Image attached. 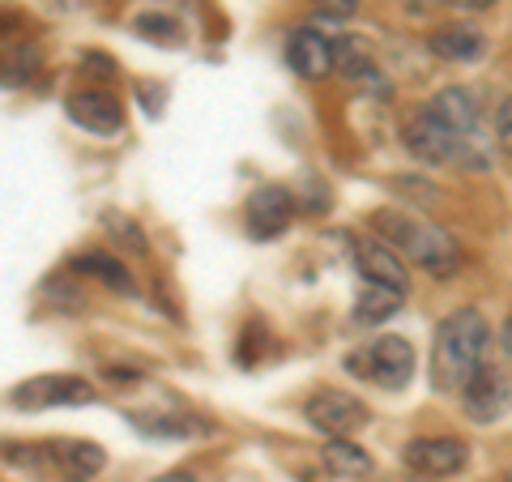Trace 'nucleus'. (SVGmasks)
<instances>
[{"label":"nucleus","instance_id":"obj_8","mask_svg":"<svg viewBox=\"0 0 512 482\" xmlns=\"http://www.w3.org/2000/svg\"><path fill=\"white\" fill-rule=\"evenodd\" d=\"M291 214H295L291 192L278 188V184H265V188H256L252 201H248V231L256 239H278L286 227H291Z\"/></svg>","mask_w":512,"mask_h":482},{"label":"nucleus","instance_id":"obj_6","mask_svg":"<svg viewBox=\"0 0 512 482\" xmlns=\"http://www.w3.org/2000/svg\"><path fill=\"white\" fill-rule=\"evenodd\" d=\"M402 141H406V150L419 158V163H448V158L457 154V141L461 137H453L448 128L436 120V111L431 107H419L414 116L402 124Z\"/></svg>","mask_w":512,"mask_h":482},{"label":"nucleus","instance_id":"obj_14","mask_svg":"<svg viewBox=\"0 0 512 482\" xmlns=\"http://www.w3.org/2000/svg\"><path fill=\"white\" fill-rule=\"evenodd\" d=\"M427 47H431V52H436L440 60L470 64V60L483 56L487 39H483V30H478V26H440L436 35H427Z\"/></svg>","mask_w":512,"mask_h":482},{"label":"nucleus","instance_id":"obj_15","mask_svg":"<svg viewBox=\"0 0 512 482\" xmlns=\"http://www.w3.org/2000/svg\"><path fill=\"white\" fill-rule=\"evenodd\" d=\"M431 111H436V120L448 128L453 137H470L474 133V124H478V107H474V94L470 90H461V86H448L440 90L436 99L427 103Z\"/></svg>","mask_w":512,"mask_h":482},{"label":"nucleus","instance_id":"obj_5","mask_svg":"<svg viewBox=\"0 0 512 482\" xmlns=\"http://www.w3.org/2000/svg\"><path fill=\"white\" fill-rule=\"evenodd\" d=\"M308 423L316 427V431H325V436H350V431H359L363 423H367V406L359 397H350V393H342V389H325V393H316L312 401H308Z\"/></svg>","mask_w":512,"mask_h":482},{"label":"nucleus","instance_id":"obj_19","mask_svg":"<svg viewBox=\"0 0 512 482\" xmlns=\"http://www.w3.org/2000/svg\"><path fill=\"white\" fill-rule=\"evenodd\" d=\"M103 227L116 235V239L124 235V239H128V252H146V235H141V227H137L133 218H124V214H116V210H107V214H103Z\"/></svg>","mask_w":512,"mask_h":482},{"label":"nucleus","instance_id":"obj_18","mask_svg":"<svg viewBox=\"0 0 512 482\" xmlns=\"http://www.w3.org/2000/svg\"><path fill=\"white\" fill-rule=\"evenodd\" d=\"M325 470L338 474V478H363V474H372V457H367L359 444L338 436V440L325 444Z\"/></svg>","mask_w":512,"mask_h":482},{"label":"nucleus","instance_id":"obj_21","mask_svg":"<svg viewBox=\"0 0 512 482\" xmlns=\"http://www.w3.org/2000/svg\"><path fill=\"white\" fill-rule=\"evenodd\" d=\"M137 30H141V35H167V43L180 39V26L167 22L163 13H141V18H137Z\"/></svg>","mask_w":512,"mask_h":482},{"label":"nucleus","instance_id":"obj_13","mask_svg":"<svg viewBox=\"0 0 512 482\" xmlns=\"http://www.w3.org/2000/svg\"><path fill=\"white\" fill-rule=\"evenodd\" d=\"M107 465V453L90 440H73V444H56L52 448V474L60 482H86Z\"/></svg>","mask_w":512,"mask_h":482},{"label":"nucleus","instance_id":"obj_20","mask_svg":"<svg viewBox=\"0 0 512 482\" xmlns=\"http://www.w3.org/2000/svg\"><path fill=\"white\" fill-rule=\"evenodd\" d=\"M495 141H500L504 154H512V94L500 99V107H495Z\"/></svg>","mask_w":512,"mask_h":482},{"label":"nucleus","instance_id":"obj_25","mask_svg":"<svg viewBox=\"0 0 512 482\" xmlns=\"http://www.w3.org/2000/svg\"><path fill=\"white\" fill-rule=\"evenodd\" d=\"M500 342H504V350L512 355V316H508V325H504V333H500Z\"/></svg>","mask_w":512,"mask_h":482},{"label":"nucleus","instance_id":"obj_2","mask_svg":"<svg viewBox=\"0 0 512 482\" xmlns=\"http://www.w3.org/2000/svg\"><path fill=\"white\" fill-rule=\"evenodd\" d=\"M372 227L384 235V244H393V252L410 256L414 265H423L427 273H436V278H448L461 261L457 239L444 227H436V222H427V218H414V214H402V210H376Z\"/></svg>","mask_w":512,"mask_h":482},{"label":"nucleus","instance_id":"obj_22","mask_svg":"<svg viewBox=\"0 0 512 482\" xmlns=\"http://www.w3.org/2000/svg\"><path fill=\"white\" fill-rule=\"evenodd\" d=\"M414 9H466V13H478V9H491L495 0H410Z\"/></svg>","mask_w":512,"mask_h":482},{"label":"nucleus","instance_id":"obj_10","mask_svg":"<svg viewBox=\"0 0 512 482\" xmlns=\"http://www.w3.org/2000/svg\"><path fill=\"white\" fill-rule=\"evenodd\" d=\"M286 60H291V69L299 77H308V82H320V77L333 73V64H338V52H333V39H325L320 30L303 26L291 35L286 43Z\"/></svg>","mask_w":512,"mask_h":482},{"label":"nucleus","instance_id":"obj_9","mask_svg":"<svg viewBox=\"0 0 512 482\" xmlns=\"http://www.w3.org/2000/svg\"><path fill=\"white\" fill-rule=\"evenodd\" d=\"M406 465L414 474H423V478H448V474H457L461 465H466V444L461 440H410L406 444Z\"/></svg>","mask_w":512,"mask_h":482},{"label":"nucleus","instance_id":"obj_4","mask_svg":"<svg viewBox=\"0 0 512 482\" xmlns=\"http://www.w3.org/2000/svg\"><path fill=\"white\" fill-rule=\"evenodd\" d=\"M9 401L18 410H47V406H86L94 401V389L77 376H39L26 380L22 389H13Z\"/></svg>","mask_w":512,"mask_h":482},{"label":"nucleus","instance_id":"obj_26","mask_svg":"<svg viewBox=\"0 0 512 482\" xmlns=\"http://www.w3.org/2000/svg\"><path fill=\"white\" fill-rule=\"evenodd\" d=\"M504 482H512V465H508V474H504Z\"/></svg>","mask_w":512,"mask_h":482},{"label":"nucleus","instance_id":"obj_12","mask_svg":"<svg viewBox=\"0 0 512 482\" xmlns=\"http://www.w3.org/2000/svg\"><path fill=\"white\" fill-rule=\"evenodd\" d=\"M355 261H359V269H363V278H367V282L393 286V291H406V286H410L406 261H402V256H397L389 244H380V239H367V244H359Z\"/></svg>","mask_w":512,"mask_h":482},{"label":"nucleus","instance_id":"obj_24","mask_svg":"<svg viewBox=\"0 0 512 482\" xmlns=\"http://www.w3.org/2000/svg\"><path fill=\"white\" fill-rule=\"evenodd\" d=\"M154 482H197L192 474H184V470H171V474H163V478H154Z\"/></svg>","mask_w":512,"mask_h":482},{"label":"nucleus","instance_id":"obj_7","mask_svg":"<svg viewBox=\"0 0 512 482\" xmlns=\"http://www.w3.org/2000/svg\"><path fill=\"white\" fill-rule=\"evenodd\" d=\"M461 401H466V414L474 423H495L512 410V380L495 367H478V376L461 389Z\"/></svg>","mask_w":512,"mask_h":482},{"label":"nucleus","instance_id":"obj_23","mask_svg":"<svg viewBox=\"0 0 512 482\" xmlns=\"http://www.w3.org/2000/svg\"><path fill=\"white\" fill-rule=\"evenodd\" d=\"M316 5L325 9V13H333V18H350V13H355V5H359V0H316Z\"/></svg>","mask_w":512,"mask_h":482},{"label":"nucleus","instance_id":"obj_11","mask_svg":"<svg viewBox=\"0 0 512 482\" xmlns=\"http://www.w3.org/2000/svg\"><path fill=\"white\" fill-rule=\"evenodd\" d=\"M69 116H73V124H82L86 133H103V137H111V133H120V128H124V107L111 99V94H103V90L73 94V99H69Z\"/></svg>","mask_w":512,"mask_h":482},{"label":"nucleus","instance_id":"obj_16","mask_svg":"<svg viewBox=\"0 0 512 482\" xmlns=\"http://www.w3.org/2000/svg\"><path fill=\"white\" fill-rule=\"evenodd\" d=\"M73 273H86V278H99L103 286H111V291H124V295H133V278H128V269L116 261V256H107V252H82V256H73Z\"/></svg>","mask_w":512,"mask_h":482},{"label":"nucleus","instance_id":"obj_17","mask_svg":"<svg viewBox=\"0 0 512 482\" xmlns=\"http://www.w3.org/2000/svg\"><path fill=\"white\" fill-rule=\"evenodd\" d=\"M402 295L406 291H393V286L367 282V291L355 303V325H380V320H389L397 308H402Z\"/></svg>","mask_w":512,"mask_h":482},{"label":"nucleus","instance_id":"obj_1","mask_svg":"<svg viewBox=\"0 0 512 482\" xmlns=\"http://www.w3.org/2000/svg\"><path fill=\"white\" fill-rule=\"evenodd\" d=\"M487 342H491V325L483 320V312L474 308L448 312L436 325V342H431V384L440 393H461L483 367Z\"/></svg>","mask_w":512,"mask_h":482},{"label":"nucleus","instance_id":"obj_3","mask_svg":"<svg viewBox=\"0 0 512 482\" xmlns=\"http://www.w3.org/2000/svg\"><path fill=\"white\" fill-rule=\"evenodd\" d=\"M346 372L380 384V389H406L414 376V346L406 337H376L355 355H346Z\"/></svg>","mask_w":512,"mask_h":482}]
</instances>
